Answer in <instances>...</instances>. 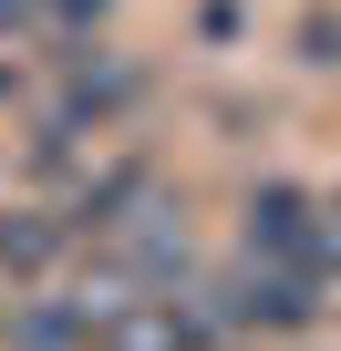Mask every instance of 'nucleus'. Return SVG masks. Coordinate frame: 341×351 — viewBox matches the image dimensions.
<instances>
[{
  "instance_id": "nucleus-1",
  "label": "nucleus",
  "mask_w": 341,
  "mask_h": 351,
  "mask_svg": "<svg viewBox=\"0 0 341 351\" xmlns=\"http://www.w3.org/2000/svg\"><path fill=\"white\" fill-rule=\"evenodd\" d=\"M238 238H248V258H279V269H320V279H331V248H320V197H310V186H290V176L248 186Z\"/></svg>"
},
{
  "instance_id": "nucleus-2",
  "label": "nucleus",
  "mask_w": 341,
  "mask_h": 351,
  "mask_svg": "<svg viewBox=\"0 0 341 351\" xmlns=\"http://www.w3.org/2000/svg\"><path fill=\"white\" fill-rule=\"evenodd\" d=\"M145 104V73L134 62H93V52H62V93H52V124H73V134H104L114 114H134Z\"/></svg>"
},
{
  "instance_id": "nucleus-3",
  "label": "nucleus",
  "mask_w": 341,
  "mask_h": 351,
  "mask_svg": "<svg viewBox=\"0 0 341 351\" xmlns=\"http://www.w3.org/2000/svg\"><path fill=\"white\" fill-rule=\"evenodd\" d=\"M11 351H93V310L83 300H21L11 310Z\"/></svg>"
},
{
  "instance_id": "nucleus-4",
  "label": "nucleus",
  "mask_w": 341,
  "mask_h": 351,
  "mask_svg": "<svg viewBox=\"0 0 341 351\" xmlns=\"http://www.w3.org/2000/svg\"><path fill=\"white\" fill-rule=\"evenodd\" d=\"M114 21V0H42V42H93Z\"/></svg>"
},
{
  "instance_id": "nucleus-5",
  "label": "nucleus",
  "mask_w": 341,
  "mask_h": 351,
  "mask_svg": "<svg viewBox=\"0 0 341 351\" xmlns=\"http://www.w3.org/2000/svg\"><path fill=\"white\" fill-rule=\"evenodd\" d=\"M300 62H310V73H331V62H341V21H331V11H320V21H300Z\"/></svg>"
},
{
  "instance_id": "nucleus-6",
  "label": "nucleus",
  "mask_w": 341,
  "mask_h": 351,
  "mask_svg": "<svg viewBox=\"0 0 341 351\" xmlns=\"http://www.w3.org/2000/svg\"><path fill=\"white\" fill-rule=\"evenodd\" d=\"M238 32H248L238 0H197V42H238Z\"/></svg>"
},
{
  "instance_id": "nucleus-7",
  "label": "nucleus",
  "mask_w": 341,
  "mask_h": 351,
  "mask_svg": "<svg viewBox=\"0 0 341 351\" xmlns=\"http://www.w3.org/2000/svg\"><path fill=\"white\" fill-rule=\"evenodd\" d=\"M320 248H331V269H341V197H320Z\"/></svg>"
},
{
  "instance_id": "nucleus-8",
  "label": "nucleus",
  "mask_w": 341,
  "mask_h": 351,
  "mask_svg": "<svg viewBox=\"0 0 341 351\" xmlns=\"http://www.w3.org/2000/svg\"><path fill=\"white\" fill-rule=\"evenodd\" d=\"M331 310H341V300H331Z\"/></svg>"
}]
</instances>
